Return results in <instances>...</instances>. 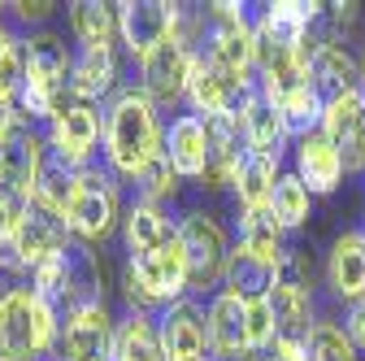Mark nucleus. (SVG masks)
Wrapping results in <instances>:
<instances>
[{"label":"nucleus","mask_w":365,"mask_h":361,"mask_svg":"<svg viewBox=\"0 0 365 361\" xmlns=\"http://www.w3.org/2000/svg\"><path fill=\"white\" fill-rule=\"evenodd\" d=\"M161 153L165 131L157 122V105L144 92H118L105 113V166L135 183Z\"/></svg>","instance_id":"obj_1"},{"label":"nucleus","mask_w":365,"mask_h":361,"mask_svg":"<svg viewBox=\"0 0 365 361\" xmlns=\"http://www.w3.org/2000/svg\"><path fill=\"white\" fill-rule=\"evenodd\" d=\"M61 318L31 288L0 305V361H43L57 357Z\"/></svg>","instance_id":"obj_2"},{"label":"nucleus","mask_w":365,"mask_h":361,"mask_svg":"<svg viewBox=\"0 0 365 361\" xmlns=\"http://www.w3.org/2000/svg\"><path fill=\"white\" fill-rule=\"evenodd\" d=\"M66 222H70L74 240H83V244L105 240L118 222H122L118 183H113V170H109L105 161L83 166L78 188H74V196H70V205H66Z\"/></svg>","instance_id":"obj_3"},{"label":"nucleus","mask_w":365,"mask_h":361,"mask_svg":"<svg viewBox=\"0 0 365 361\" xmlns=\"http://www.w3.org/2000/svg\"><path fill=\"white\" fill-rule=\"evenodd\" d=\"M261 92L257 74L226 70L217 61H192V83H187V101L192 113L200 118H244L252 96Z\"/></svg>","instance_id":"obj_4"},{"label":"nucleus","mask_w":365,"mask_h":361,"mask_svg":"<svg viewBox=\"0 0 365 361\" xmlns=\"http://www.w3.org/2000/svg\"><path fill=\"white\" fill-rule=\"evenodd\" d=\"M178 244H182V257H187V275H192V292H205L213 283H222V270H226V257H231V240H226L222 222L205 209H187L178 222Z\"/></svg>","instance_id":"obj_5"},{"label":"nucleus","mask_w":365,"mask_h":361,"mask_svg":"<svg viewBox=\"0 0 365 361\" xmlns=\"http://www.w3.org/2000/svg\"><path fill=\"white\" fill-rule=\"evenodd\" d=\"M187 83H192V53L178 35H170L148 57H140V87L157 109H174L187 96Z\"/></svg>","instance_id":"obj_6"},{"label":"nucleus","mask_w":365,"mask_h":361,"mask_svg":"<svg viewBox=\"0 0 365 361\" xmlns=\"http://www.w3.org/2000/svg\"><path fill=\"white\" fill-rule=\"evenodd\" d=\"M178 18H182V5H165V0H126V5H118V39H122V49L140 61V57H148L157 49V44L178 35Z\"/></svg>","instance_id":"obj_7"},{"label":"nucleus","mask_w":365,"mask_h":361,"mask_svg":"<svg viewBox=\"0 0 365 361\" xmlns=\"http://www.w3.org/2000/svg\"><path fill=\"white\" fill-rule=\"evenodd\" d=\"M43 157H48V135L18 113L14 131L0 140V183L31 200L35 183H39V170H43Z\"/></svg>","instance_id":"obj_8"},{"label":"nucleus","mask_w":365,"mask_h":361,"mask_svg":"<svg viewBox=\"0 0 365 361\" xmlns=\"http://www.w3.org/2000/svg\"><path fill=\"white\" fill-rule=\"evenodd\" d=\"M70 240H74V231H70L66 213H61V209H53L48 200L31 196V200H26L22 222H18V231H14V253H18V261H22L26 270H35L39 261L57 257Z\"/></svg>","instance_id":"obj_9"},{"label":"nucleus","mask_w":365,"mask_h":361,"mask_svg":"<svg viewBox=\"0 0 365 361\" xmlns=\"http://www.w3.org/2000/svg\"><path fill=\"white\" fill-rule=\"evenodd\" d=\"M157 335L165 361H209V322L196 296H182L157 313Z\"/></svg>","instance_id":"obj_10"},{"label":"nucleus","mask_w":365,"mask_h":361,"mask_svg":"<svg viewBox=\"0 0 365 361\" xmlns=\"http://www.w3.org/2000/svg\"><path fill=\"white\" fill-rule=\"evenodd\" d=\"M113 335L118 322L109 318V305L70 313V318H61L57 361H113Z\"/></svg>","instance_id":"obj_11"},{"label":"nucleus","mask_w":365,"mask_h":361,"mask_svg":"<svg viewBox=\"0 0 365 361\" xmlns=\"http://www.w3.org/2000/svg\"><path fill=\"white\" fill-rule=\"evenodd\" d=\"M101 140H105V122H101L96 105H78L74 101L48 126V148H57L74 166H91V161H96V144Z\"/></svg>","instance_id":"obj_12"},{"label":"nucleus","mask_w":365,"mask_h":361,"mask_svg":"<svg viewBox=\"0 0 365 361\" xmlns=\"http://www.w3.org/2000/svg\"><path fill=\"white\" fill-rule=\"evenodd\" d=\"M205 322H209V357L213 361H248V305L240 296L217 292L205 305Z\"/></svg>","instance_id":"obj_13"},{"label":"nucleus","mask_w":365,"mask_h":361,"mask_svg":"<svg viewBox=\"0 0 365 361\" xmlns=\"http://www.w3.org/2000/svg\"><path fill=\"white\" fill-rule=\"evenodd\" d=\"M304 78H309L313 92L331 105V101H339V96L361 92V61L344 49L339 39H331V44H322V49H317V53L309 57Z\"/></svg>","instance_id":"obj_14"},{"label":"nucleus","mask_w":365,"mask_h":361,"mask_svg":"<svg viewBox=\"0 0 365 361\" xmlns=\"http://www.w3.org/2000/svg\"><path fill=\"white\" fill-rule=\"evenodd\" d=\"M322 135L339 148L348 174L365 170V105H361V92L352 96H339L327 105V118H322Z\"/></svg>","instance_id":"obj_15"},{"label":"nucleus","mask_w":365,"mask_h":361,"mask_svg":"<svg viewBox=\"0 0 365 361\" xmlns=\"http://www.w3.org/2000/svg\"><path fill=\"white\" fill-rule=\"evenodd\" d=\"M344 174H348V166H344L339 148L327 140L322 131H313V135H304V140H296V178H300L313 196H331L344 183Z\"/></svg>","instance_id":"obj_16"},{"label":"nucleus","mask_w":365,"mask_h":361,"mask_svg":"<svg viewBox=\"0 0 365 361\" xmlns=\"http://www.w3.org/2000/svg\"><path fill=\"white\" fill-rule=\"evenodd\" d=\"M165 161L178 170V178H196L200 183L205 161H209V131L200 113H178L165 126Z\"/></svg>","instance_id":"obj_17"},{"label":"nucleus","mask_w":365,"mask_h":361,"mask_svg":"<svg viewBox=\"0 0 365 361\" xmlns=\"http://www.w3.org/2000/svg\"><path fill=\"white\" fill-rule=\"evenodd\" d=\"M327 288L335 300H365V244L361 231H344L327 253Z\"/></svg>","instance_id":"obj_18"},{"label":"nucleus","mask_w":365,"mask_h":361,"mask_svg":"<svg viewBox=\"0 0 365 361\" xmlns=\"http://www.w3.org/2000/svg\"><path fill=\"white\" fill-rule=\"evenodd\" d=\"M118 87V53L113 49H83L74 53V70H70V96L78 105H96Z\"/></svg>","instance_id":"obj_19"},{"label":"nucleus","mask_w":365,"mask_h":361,"mask_svg":"<svg viewBox=\"0 0 365 361\" xmlns=\"http://www.w3.org/2000/svg\"><path fill=\"white\" fill-rule=\"evenodd\" d=\"M240 126H244L248 153H261V157L283 161V148H287V140H292V131H287V118H283V109L274 105L265 92H257V96H252V105L244 109Z\"/></svg>","instance_id":"obj_20"},{"label":"nucleus","mask_w":365,"mask_h":361,"mask_svg":"<svg viewBox=\"0 0 365 361\" xmlns=\"http://www.w3.org/2000/svg\"><path fill=\"white\" fill-rule=\"evenodd\" d=\"M174 235H178V231H174L170 213H165L161 205H153V200H140V196H135L130 209L122 213V240H126V253H130V257L157 253V248H165Z\"/></svg>","instance_id":"obj_21"},{"label":"nucleus","mask_w":365,"mask_h":361,"mask_svg":"<svg viewBox=\"0 0 365 361\" xmlns=\"http://www.w3.org/2000/svg\"><path fill=\"white\" fill-rule=\"evenodd\" d=\"M274 283H279V265H269L261 257H252L248 248H231V257H226V270H222V292L226 296H240L244 305L252 300H265L274 292Z\"/></svg>","instance_id":"obj_22"},{"label":"nucleus","mask_w":365,"mask_h":361,"mask_svg":"<svg viewBox=\"0 0 365 361\" xmlns=\"http://www.w3.org/2000/svg\"><path fill=\"white\" fill-rule=\"evenodd\" d=\"M265 300H269V309H274V327H279V335H283V340H300V344H304V340H309V331L317 327V318H313V288L279 279Z\"/></svg>","instance_id":"obj_23"},{"label":"nucleus","mask_w":365,"mask_h":361,"mask_svg":"<svg viewBox=\"0 0 365 361\" xmlns=\"http://www.w3.org/2000/svg\"><path fill=\"white\" fill-rule=\"evenodd\" d=\"M283 178V170H279V161L274 157H261V153H248V161L240 166V174H235V209H240V218L244 213H265L269 209V196H274V183Z\"/></svg>","instance_id":"obj_24"},{"label":"nucleus","mask_w":365,"mask_h":361,"mask_svg":"<svg viewBox=\"0 0 365 361\" xmlns=\"http://www.w3.org/2000/svg\"><path fill=\"white\" fill-rule=\"evenodd\" d=\"M113 361H165L157 318L126 309V318L118 322V335H113Z\"/></svg>","instance_id":"obj_25"},{"label":"nucleus","mask_w":365,"mask_h":361,"mask_svg":"<svg viewBox=\"0 0 365 361\" xmlns=\"http://www.w3.org/2000/svg\"><path fill=\"white\" fill-rule=\"evenodd\" d=\"M70 26L83 39V49H113V39H118V5H105V0H78V5H70Z\"/></svg>","instance_id":"obj_26"},{"label":"nucleus","mask_w":365,"mask_h":361,"mask_svg":"<svg viewBox=\"0 0 365 361\" xmlns=\"http://www.w3.org/2000/svg\"><path fill=\"white\" fill-rule=\"evenodd\" d=\"M283 109V118H287V131H292V140H304V135H313V131H322V118H327V101L309 87V78L304 83H296V87H287V92L274 101Z\"/></svg>","instance_id":"obj_27"},{"label":"nucleus","mask_w":365,"mask_h":361,"mask_svg":"<svg viewBox=\"0 0 365 361\" xmlns=\"http://www.w3.org/2000/svg\"><path fill=\"white\" fill-rule=\"evenodd\" d=\"M283 235H287V231L269 218V209L240 218V248H248L252 257H261V261H269V265H279V261L287 257V240H283Z\"/></svg>","instance_id":"obj_28"},{"label":"nucleus","mask_w":365,"mask_h":361,"mask_svg":"<svg viewBox=\"0 0 365 361\" xmlns=\"http://www.w3.org/2000/svg\"><path fill=\"white\" fill-rule=\"evenodd\" d=\"M309 213H313V192L296 178V170L283 174L279 183H274V196H269V218L279 222L283 231H296L309 222Z\"/></svg>","instance_id":"obj_29"},{"label":"nucleus","mask_w":365,"mask_h":361,"mask_svg":"<svg viewBox=\"0 0 365 361\" xmlns=\"http://www.w3.org/2000/svg\"><path fill=\"white\" fill-rule=\"evenodd\" d=\"M78 174H83V166H74V161H66L57 148H48L43 170H39V183H35V196L66 213V205H70V196H74V188H78Z\"/></svg>","instance_id":"obj_30"},{"label":"nucleus","mask_w":365,"mask_h":361,"mask_svg":"<svg viewBox=\"0 0 365 361\" xmlns=\"http://www.w3.org/2000/svg\"><path fill=\"white\" fill-rule=\"evenodd\" d=\"M26 83V39L0 18V101H18Z\"/></svg>","instance_id":"obj_31"},{"label":"nucleus","mask_w":365,"mask_h":361,"mask_svg":"<svg viewBox=\"0 0 365 361\" xmlns=\"http://www.w3.org/2000/svg\"><path fill=\"white\" fill-rule=\"evenodd\" d=\"M304 361H361L339 322H317L304 340Z\"/></svg>","instance_id":"obj_32"},{"label":"nucleus","mask_w":365,"mask_h":361,"mask_svg":"<svg viewBox=\"0 0 365 361\" xmlns=\"http://www.w3.org/2000/svg\"><path fill=\"white\" fill-rule=\"evenodd\" d=\"M135 183H140V200H153V205H161V200H174L178 196V183H182V178H178V170L165 161V153L140 174V178H135Z\"/></svg>","instance_id":"obj_33"},{"label":"nucleus","mask_w":365,"mask_h":361,"mask_svg":"<svg viewBox=\"0 0 365 361\" xmlns=\"http://www.w3.org/2000/svg\"><path fill=\"white\" fill-rule=\"evenodd\" d=\"M22 213H26V196H18L14 188L0 183V248L14 244V231H18Z\"/></svg>","instance_id":"obj_34"},{"label":"nucleus","mask_w":365,"mask_h":361,"mask_svg":"<svg viewBox=\"0 0 365 361\" xmlns=\"http://www.w3.org/2000/svg\"><path fill=\"white\" fill-rule=\"evenodd\" d=\"M344 335L352 340L356 352H365V300H352L344 309Z\"/></svg>","instance_id":"obj_35"},{"label":"nucleus","mask_w":365,"mask_h":361,"mask_svg":"<svg viewBox=\"0 0 365 361\" xmlns=\"http://www.w3.org/2000/svg\"><path fill=\"white\" fill-rule=\"evenodd\" d=\"M257 361H304V344H300V340H283V335H279V340H274Z\"/></svg>","instance_id":"obj_36"},{"label":"nucleus","mask_w":365,"mask_h":361,"mask_svg":"<svg viewBox=\"0 0 365 361\" xmlns=\"http://www.w3.org/2000/svg\"><path fill=\"white\" fill-rule=\"evenodd\" d=\"M14 122H18V109H14V101H0V140L14 131Z\"/></svg>","instance_id":"obj_37"},{"label":"nucleus","mask_w":365,"mask_h":361,"mask_svg":"<svg viewBox=\"0 0 365 361\" xmlns=\"http://www.w3.org/2000/svg\"><path fill=\"white\" fill-rule=\"evenodd\" d=\"M361 83H365V57H361Z\"/></svg>","instance_id":"obj_38"},{"label":"nucleus","mask_w":365,"mask_h":361,"mask_svg":"<svg viewBox=\"0 0 365 361\" xmlns=\"http://www.w3.org/2000/svg\"><path fill=\"white\" fill-rule=\"evenodd\" d=\"M361 105H365V83H361Z\"/></svg>","instance_id":"obj_39"},{"label":"nucleus","mask_w":365,"mask_h":361,"mask_svg":"<svg viewBox=\"0 0 365 361\" xmlns=\"http://www.w3.org/2000/svg\"><path fill=\"white\" fill-rule=\"evenodd\" d=\"M361 244H365V231H361Z\"/></svg>","instance_id":"obj_40"},{"label":"nucleus","mask_w":365,"mask_h":361,"mask_svg":"<svg viewBox=\"0 0 365 361\" xmlns=\"http://www.w3.org/2000/svg\"><path fill=\"white\" fill-rule=\"evenodd\" d=\"M248 361H257V357H248Z\"/></svg>","instance_id":"obj_41"}]
</instances>
